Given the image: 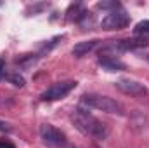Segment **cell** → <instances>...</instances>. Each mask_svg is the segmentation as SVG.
Listing matches in <instances>:
<instances>
[{
	"label": "cell",
	"mask_w": 149,
	"mask_h": 148,
	"mask_svg": "<svg viewBox=\"0 0 149 148\" xmlns=\"http://www.w3.org/2000/svg\"><path fill=\"white\" fill-rule=\"evenodd\" d=\"M73 124L76 125V129L80 132H83L85 136H90V138H95V140H104L108 134H109V129L106 124H102L101 120H97L95 117H92L87 108L83 106H78L76 111L71 117Z\"/></svg>",
	"instance_id": "obj_1"
},
{
	"label": "cell",
	"mask_w": 149,
	"mask_h": 148,
	"mask_svg": "<svg viewBox=\"0 0 149 148\" xmlns=\"http://www.w3.org/2000/svg\"><path fill=\"white\" fill-rule=\"evenodd\" d=\"M80 106H85L87 110H101L106 113H121V106L114 99L101 94H83Z\"/></svg>",
	"instance_id": "obj_2"
},
{
	"label": "cell",
	"mask_w": 149,
	"mask_h": 148,
	"mask_svg": "<svg viewBox=\"0 0 149 148\" xmlns=\"http://www.w3.org/2000/svg\"><path fill=\"white\" fill-rule=\"evenodd\" d=\"M76 87V82L74 80H66V82H57L54 85H50L47 91H43L40 94V99L42 101H57V99H63L64 96H68L71 91Z\"/></svg>",
	"instance_id": "obj_3"
},
{
	"label": "cell",
	"mask_w": 149,
	"mask_h": 148,
	"mask_svg": "<svg viewBox=\"0 0 149 148\" xmlns=\"http://www.w3.org/2000/svg\"><path fill=\"white\" fill-rule=\"evenodd\" d=\"M128 23H130V16L123 9H114L102 18L101 28L102 30H123Z\"/></svg>",
	"instance_id": "obj_4"
},
{
	"label": "cell",
	"mask_w": 149,
	"mask_h": 148,
	"mask_svg": "<svg viewBox=\"0 0 149 148\" xmlns=\"http://www.w3.org/2000/svg\"><path fill=\"white\" fill-rule=\"evenodd\" d=\"M40 138L49 147H63L66 143V134L63 131H59L57 127L50 125V124H42L40 125Z\"/></svg>",
	"instance_id": "obj_5"
},
{
	"label": "cell",
	"mask_w": 149,
	"mask_h": 148,
	"mask_svg": "<svg viewBox=\"0 0 149 148\" xmlns=\"http://www.w3.org/2000/svg\"><path fill=\"white\" fill-rule=\"evenodd\" d=\"M127 42L125 40H109L99 49V59H116L120 54L127 52Z\"/></svg>",
	"instance_id": "obj_6"
},
{
	"label": "cell",
	"mask_w": 149,
	"mask_h": 148,
	"mask_svg": "<svg viewBox=\"0 0 149 148\" xmlns=\"http://www.w3.org/2000/svg\"><path fill=\"white\" fill-rule=\"evenodd\" d=\"M116 87L125 92V94H130V96H137V94H144L146 92V87L135 80H130V78H121L116 82Z\"/></svg>",
	"instance_id": "obj_7"
},
{
	"label": "cell",
	"mask_w": 149,
	"mask_h": 148,
	"mask_svg": "<svg viewBox=\"0 0 149 148\" xmlns=\"http://www.w3.org/2000/svg\"><path fill=\"white\" fill-rule=\"evenodd\" d=\"M101 40H97V38H94V40H85V42H78V44H74L73 47V56L74 58H83L85 54H88L97 44H99Z\"/></svg>",
	"instance_id": "obj_8"
},
{
	"label": "cell",
	"mask_w": 149,
	"mask_h": 148,
	"mask_svg": "<svg viewBox=\"0 0 149 148\" xmlns=\"http://www.w3.org/2000/svg\"><path fill=\"white\" fill-rule=\"evenodd\" d=\"M99 65L108 70V72H120V70H125V65L118 59H99Z\"/></svg>",
	"instance_id": "obj_9"
},
{
	"label": "cell",
	"mask_w": 149,
	"mask_h": 148,
	"mask_svg": "<svg viewBox=\"0 0 149 148\" xmlns=\"http://www.w3.org/2000/svg\"><path fill=\"white\" fill-rule=\"evenodd\" d=\"M134 33H135L139 38L148 40V38H149V19L137 23V25H135V28H134Z\"/></svg>",
	"instance_id": "obj_10"
},
{
	"label": "cell",
	"mask_w": 149,
	"mask_h": 148,
	"mask_svg": "<svg viewBox=\"0 0 149 148\" xmlns=\"http://www.w3.org/2000/svg\"><path fill=\"white\" fill-rule=\"evenodd\" d=\"M33 61H35V54H24V56H21V58L16 59V63L21 65V66H28V65L33 63Z\"/></svg>",
	"instance_id": "obj_11"
},
{
	"label": "cell",
	"mask_w": 149,
	"mask_h": 148,
	"mask_svg": "<svg viewBox=\"0 0 149 148\" xmlns=\"http://www.w3.org/2000/svg\"><path fill=\"white\" fill-rule=\"evenodd\" d=\"M10 82H12L16 87H24V78H23L21 75H17V73L10 75Z\"/></svg>",
	"instance_id": "obj_12"
},
{
	"label": "cell",
	"mask_w": 149,
	"mask_h": 148,
	"mask_svg": "<svg viewBox=\"0 0 149 148\" xmlns=\"http://www.w3.org/2000/svg\"><path fill=\"white\" fill-rule=\"evenodd\" d=\"M97 7H99V9H109V7L120 9V4H118V2H101V4H97Z\"/></svg>",
	"instance_id": "obj_13"
},
{
	"label": "cell",
	"mask_w": 149,
	"mask_h": 148,
	"mask_svg": "<svg viewBox=\"0 0 149 148\" xmlns=\"http://www.w3.org/2000/svg\"><path fill=\"white\" fill-rule=\"evenodd\" d=\"M0 131H3V132H10V131H12V127H10L9 124H5V122H2V120H0Z\"/></svg>",
	"instance_id": "obj_14"
},
{
	"label": "cell",
	"mask_w": 149,
	"mask_h": 148,
	"mask_svg": "<svg viewBox=\"0 0 149 148\" xmlns=\"http://www.w3.org/2000/svg\"><path fill=\"white\" fill-rule=\"evenodd\" d=\"M5 77V61L3 59H0V80Z\"/></svg>",
	"instance_id": "obj_15"
},
{
	"label": "cell",
	"mask_w": 149,
	"mask_h": 148,
	"mask_svg": "<svg viewBox=\"0 0 149 148\" xmlns=\"http://www.w3.org/2000/svg\"><path fill=\"white\" fill-rule=\"evenodd\" d=\"M0 148H16L12 143H9V141H5V140H2L0 141Z\"/></svg>",
	"instance_id": "obj_16"
}]
</instances>
